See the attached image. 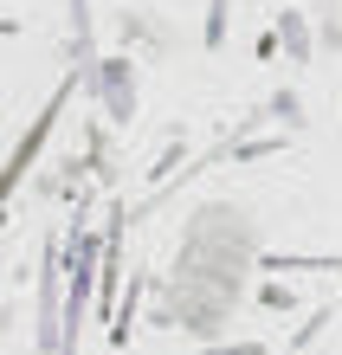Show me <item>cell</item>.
Masks as SVG:
<instances>
[{"mask_svg":"<svg viewBox=\"0 0 342 355\" xmlns=\"http://www.w3.org/2000/svg\"><path fill=\"white\" fill-rule=\"evenodd\" d=\"M65 103H71V85H58V91H52V103H46V110H39V116H33V136H26V142H19V149L7 155V187H13L19 175H26V162L39 155V142H46V136H52V123H58V110H65Z\"/></svg>","mask_w":342,"mask_h":355,"instance_id":"6da1fadb","label":"cell"}]
</instances>
